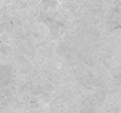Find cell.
Segmentation results:
<instances>
[{
  "label": "cell",
  "instance_id": "1",
  "mask_svg": "<svg viewBox=\"0 0 121 113\" xmlns=\"http://www.w3.org/2000/svg\"><path fill=\"white\" fill-rule=\"evenodd\" d=\"M69 50H71V49H69V47H68L66 43H62L58 47V52L60 53V54H63V55H67L68 53H69Z\"/></svg>",
  "mask_w": 121,
  "mask_h": 113
},
{
  "label": "cell",
  "instance_id": "2",
  "mask_svg": "<svg viewBox=\"0 0 121 113\" xmlns=\"http://www.w3.org/2000/svg\"><path fill=\"white\" fill-rule=\"evenodd\" d=\"M44 5L47 8H54L57 5L56 0H44Z\"/></svg>",
  "mask_w": 121,
  "mask_h": 113
}]
</instances>
